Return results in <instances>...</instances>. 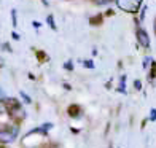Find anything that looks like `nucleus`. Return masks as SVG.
I'll list each match as a JSON object with an SVG mask.
<instances>
[{
	"instance_id": "nucleus-1",
	"label": "nucleus",
	"mask_w": 156,
	"mask_h": 148,
	"mask_svg": "<svg viewBox=\"0 0 156 148\" xmlns=\"http://www.w3.org/2000/svg\"><path fill=\"white\" fill-rule=\"evenodd\" d=\"M5 108H6V113H8V116H10L11 119H15V121H23V119H26V110H24L23 104H21L18 99L6 97Z\"/></svg>"
},
{
	"instance_id": "nucleus-2",
	"label": "nucleus",
	"mask_w": 156,
	"mask_h": 148,
	"mask_svg": "<svg viewBox=\"0 0 156 148\" xmlns=\"http://www.w3.org/2000/svg\"><path fill=\"white\" fill-rule=\"evenodd\" d=\"M19 136V126L18 124H5L0 126V145H10Z\"/></svg>"
},
{
	"instance_id": "nucleus-3",
	"label": "nucleus",
	"mask_w": 156,
	"mask_h": 148,
	"mask_svg": "<svg viewBox=\"0 0 156 148\" xmlns=\"http://www.w3.org/2000/svg\"><path fill=\"white\" fill-rule=\"evenodd\" d=\"M115 2L118 5V8H121L127 13H137L142 0H115Z\"/></svg>"
},
{
	"instance_id": "nucleus-4",
	"label": "nucleus",
	"mask_w": 156,
	"mask_h": 148,
	"mask_svg": "<svg viewBox=\"0 0 156 148\" xmlns=\"http://www.w3.org/2000/svg\"><path fill=\"white\" fill-rule=\"evenodd\" d=\"M137 40L142 46H145V48L150 46V38H148V33L144 29H137Z\"/></svg>"
},
{
	"instance_id": "nucleus-5",
	"label": "nucleus",
	"mask_w": 156,
	"mask_h": 148,
	"mask_svg": "<svg viewBox=\"0 0 156 148\" xmlns=\"http://www.w3.org/2000/svg\"><path fill=\"white\" fill-rule=\"evenodd\" d=\"M67 113L72 116V118H78L81 115V108H80V105H76V104H73V105H70V107L67 108Z\"/></svg>"
},
{
	"instance_id": "nucleus-6",
	"label": "nucleus",
	"mask_w": 156,
	"mask_h": 148,
	"mask_svg": "<svg viewBox=\"0 0 156 148\" xmlns=\"http://www.w3.org/2000/svg\"><path fill=\"white\" fill-rule=\"evenodd\" d=\"M118 91L121 94H126V75H123L119 78V86H118Z\"/></svg>"
},
{
	"instance_id": "nucleus-7",
	"label": "nucleus",
	"mask_w": 156,
	"mask_h": 148,
	"mask_svg": "<svg viewBox=\"0 0 156 148\" xmlns=\"http://www.w3.org/2000/svg\"><path fill=\"white\" fill-rule=\"evenodd\" d=\"M150 62H153V59H151V58H145V59H144V62H142V67H144V70H147V69H148Z\"/></svg>"
},
{
	"instance_id": "nucleus-8",
	"label": "nucleus",
	"mask_w": 156,
	"mask_h": 148,
	"mask_svg": "<svg viewBox=\"0 0 156 148\" xmlns=\"http://www.w3.org/2000/svg\"><path fill=\"white\" fill-rule=\"evenodd\" d=\"M19 96L24 99V102H26V104H30V102H32V99H30L29 96H27V94L24 93V91H21V93H19Z\"/></svg>"
},
{
	"instance_id": "nucleus-9",
	"label": "nucleus",
	"mask_w": 156,
	"mask_h": 148,
	"mask_svg": "<svg viewBox=\"0 0 156 148\" xmlns=\"http://www.w3.org/2000/svg\"><path fill=\"white\" fill-rule=\"evenodd\" d=\"M11 19H13V26H18V16H16V10H11Z\"/></svg>"
},
{
	"instance_id": "nucleus-10",
	"label": "nucleus",
	"mask_w": 156,
	"mask_h": 148,
	"mask_svg": "<svg viewBox=\"0 0 156 148\" xmlns=\"http://www.w3.org/2000/svg\"><path fill=\"white\" fill-rule=\"evenodd\" d=\"M150 121H156V108H151L150 110V116H148Z\"/></svg>"
},
{
	"instance_id": "nucleus-11",
	"label": "nucleus",
	"mask_w": 156,
	"mask_h": 148,
	"mask_svg": "<svg viewBox=\"0 0 156 148\" xmlns=\"http://www.w3.org/2000/svg\"><path fill=\"white\" fill-rule=\"evenodd\" d=\"M48 24H49V27H51L53 30H56V26H54V19H53V16H48Z\"/></svg>"
},
{
	"instance_id": "nucleus-12",
	"label": "nucleus",
	"mask_w": 156,
	"mask_h": 148,
	"mask_svg": "<svg viewBox=\"0 0 156 148\" xmlns=\"http://www.w3.org/2000/svg\"><path fill=\"white\" fill-rule=\"evenodd\" d=\"M64 69H66V70H73V62L72 61H67L66 64H64Z\"/></svg>"
},
{
	"instance_id": "nucleus-13",
	"label": "nucleus",
	"mask_w": 156,
	"mask_h": 148,
	"mask_svg": "<svg viewBox=\"0 0 156 148\" xmlns=\"http://www.w3.org/2000/svg\"><path fill=\"white\" fill-rule=\"evenodd\" d=\"M83 64H84V67H86V69H94V62L93 61H84Z\"/></svg>"
},
{
	"instance_id": "nucleus-14",
	"label": "nucleus",
	"mask_w": 156,
	"mask_h": 148,
	"mask_svg": "<svg viewBox=\"0 0 156 148\" xmlns=\"http://www.w3.org/2000/svg\"><path fill=\"white\" fill-rule=\"evenodd\" d=\"M110 2V0H94V3L99 5V6H102V5H107Z\"/></svg>"
},
{
	"instance_id": "nucleus-15",
	"label": "nucleus",
	"mask_w": 156,
	"mask_h": 148,
	"mask_svg": "<svg viewBox=\"0 0 156 148\" xmlns=\"http://www.w3.org/2000/svg\"><path fill=\"white\" fill-rule=\"evenodd\" d=\"M6 100V94H5V91L0 88V102H5Z\"/></svg>"
},
{
	"instance_id": "nucleus-16",
	"label": "nucleus",
	"mask_w": 156,
	"mask_h": 148,
	"mask_svg": "<svg viewBox=\"0 0 156 148\" xmlns=\"http://www.w3.org/2000/svg\"><path fill=\"white\" fill-rule=\"evenodd\" d=\"M134 88H136L137 91H140V89H142V83H140L139 80H136V81H134Z\"/></svg>"
},
{
	"instance_id": "nucleus-17",
	"label": "nucleus",
	"mask_w": 156,
	"mask_h": 148,
	"mask_svg": "<svg viewBox=\"0 0 156 148\" xmlns=\"http://www.w3.org/2000/svg\"><path fill=\"white\" fill-rule=\"evenodd\" d=\"M34 27H35V29H40V23H37V21H34Z\"/></svg>"
},
{
	"instance_id": "nucleus-18",
	"label": "nucleus",
	"mask_w": 156,
	"mask_h": 148,
	"mask_svg": "<svg viewBox=\"0 0 156 148\" xmlns=\"http://www.w3.org/2000/svg\"><path fill=\"white\" fill-rule=\"evenodd\" d=\"M13 38H15V40H19V35H18L16 32H13Z\"/></svg>"
},
{
	"instance_id": "nucleus-19",
	"label": "nucleus",
	"mask_w": 156,
	"mask_h": 148,
	"mask_svg": "<svg viewBox=\"0 0 156 148\" xmlns=\"http://www.w3.org/2000/svg\"><path fill=\"white\" fill-rule=\"evenodd\" d=\"M64 88H66L67 91H70V84H67V83H64Z\"/></svg>"
},
{
	"instance_id": "nucleus-20",
	"label": "nucleus",
	"mask_w": 156,
	"mask_h": 148,
	"mask_svg": "<svg viewBox=\"0 0 156 148\" xmlns=\"http://www.w3.org/2000/svg\"><path fill=\"white\" fill-rule=\"evenodd\" d=\"M43 148H58V146H54V145H46V146H43Z\"/></svg>"
}]
</instances>
